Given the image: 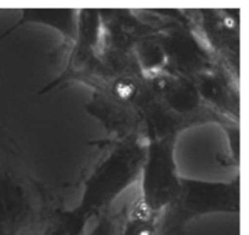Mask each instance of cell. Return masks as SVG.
<instances>
[{
	"mask_svg": "<svg viewBox=\"0 0 249 235\" xmlns=\"http://www.w3.org/2000/svg\"><path fill=\"white\" fill-rule=\"evenodd\" d=\"M180 179L173 160V142L160 140L151 144L142 173V201L146 208L157 213L178 199Z\"/></svg>",
	"mask_w": 249,
	"mask_h": 235,
	"instance_id": "cell-1",
	"label": "cell"
},
{
	"mask_svg": "<svg viewBox=\"0 0 249 235\" xmlns=\"http://www.w3.org/2000/svg\"><path fill=\"white\" fill-rule=\"evenodd\" d=\"M185 218L209 212H238L240 183H208L180 179L178 199Z\"/></svg>",
	"mask_w": 249,
	"mask_h": 235,
	"instance_id": "cell-2",
	"label": "cell"
},
{
	"mask_svg": "<svg viewBox=\"0 0 249 235\" xmlns=\"http://www.w3.org/2000/svg\"><path fill=\"white\" fill-rule=\"evenodd\" d=\"M139 161V154L133 149L116 153L94 177L92 187L88 191V205H85L77 215L84 218L92 200L95 204H101L102 201L107 200V196H113L116 191L124 188V186L129 183V178L135 174Z\"/></svg>",
	"mask_w": 249,
	"mask_h": 235,
	"instance_id": "cell-3",
	"label": "cell"
},
{
	"mask_svg": "<svg viewBox=\"0 0 249 235\" xmlns=\"http://www.w3.org/2000/svg\"><path fill=\"white\" fill-rule=\"evenodd\" d=\"M156 219L157 213L151 212L140 200L121 222L118 235H156Z\"/></svg>",
	"mask_w": 249,
	"mask_h": 235,
	"instance_id": "cell-4",
	"label": "cell"
},
{
	"mask_svg": "<svg viewBox=\"0 0 249 235\" xmlns=\"http://www.w3.org/2000/svg\"><path fill=\"white\" fill-rule=\"evenodd\" d=\"M87 220L78 215L61 217L48 223L39 235H79Z\"/></svg>",
	"mask_w": 249,
	"mask_h": 235,
	"instance_id": "cell-5",
	"label": "cell"
},
{
	"mask_svg": "<svg viewBox=\"0 0 249 235\" xmlns=\"http://www.w3.org/2000/svg\"><path fill=\"white\" fill-rule=\"evenodd\" d=\"M121 222L108 215H100L85 222L79 235H118Z\"/></svg>",
	"mask_w": 249,
	"mask_h": 235,
	"instance_id": "cell-6",
	"label": "cell"
}]
</instances>
